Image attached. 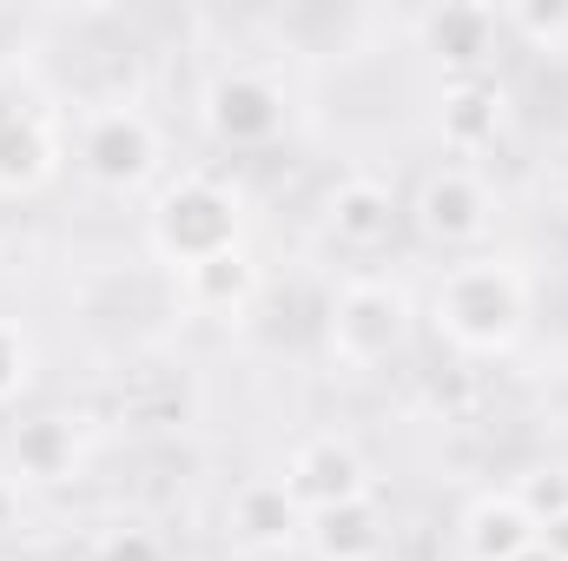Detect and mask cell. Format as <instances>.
<instances>
[{"label": "cell", "instance_id": "obj_15", "mask_svg": "<svg viewBox=\"0 0 568 561\" xmlns=\"http://www.w3.org/2000/svg\"><path fill=\"white\" fill-rule=\"evenodd\" d=\"M13 462H20L27 482H60V476H73V462H80V429H73V417L20 422V429H13Z\"/></svg>", "mask_w": 568, "mask_h": 561}, {"label": "cell", "instance_id": "obj_1", "mask_svg": "<svg viewBox=\"0 0 568 561\" xmlns=\"http://www.w3.org/2000/svg\"><path fill=\"white\" fill-rule=\"evenodd\" d=\"M429 324L463 357H503L523 337V324H529L523 265L516 258H489V252H469V258L443 265V278L429 284Z\"/></svg>", "mask_w": 568, "mask_h": 561}, {"label": "cell", "instance_id": "obj_2", "mask_svg": "<svg viewBox=\"0 0 568 561\" xmlns=\"http://www.w3.org/2000/svg\"><path fill=\"white\" fill-rule=\"evenodd\" d=\"M239 192L232 185H219L212 172H179L159 198H152V218H145V232H152V252L172 265V272H192V265H205V258H225V252H239Z\"/></svg>", "mask_w": 568, "mask_h": 561}, {"label": "cell", "instance_id": "obj_13", "mask_svg": "<svg viewBox=\"0 0 568 561\" xmlns=\"http://www.w3.org/2000/svg\"><path fill=\"white\" fill-rule=\"evenodd\" d=\"M503 133V93L476 73V80H449L443 93V140L456 159H476L483 145Z\"/></svg>", "mask_w": 568, "mask_h": 561}, {"label": "cell", "instance_id": "obj_9", "mask_svg": "<svg viewBox=\"0 0 568 561\" xmlns=\"http://www.w3.org/2000/svg\"><path fill=\"white\" fill-rule=\"evenodd\" d=\"M225 529H232V542L245 549V555H284L297 536H304V509L284 496L278 476H258V482H245L239 496H232V509H225Z\"/></svg>", "mask_w": 568, "mask_h": 561}, {"label": "cell", "instance_id": "obj_12", "mask_svg": "<svg viewBox=\"0 0 568 561\" xmlns=\"http://www.w3.org/2000/svg\"><path fill=\"white\" fill-rule=\"evenodd\" d=\"M60 165V140L40 113H0V192H33Z\"/></svg>", "mask_w": 568, "mask_h": 561}, {"label": "cell", "instance_id": "obj_10", "mask_svg": "<svg viewBox=\"0 0 568 561\" xmlns=\"http://www.w3.org/2000/svg\"><path fill=\"white\" fill-rule=\"evenodd\" d=\"M304 542H311V555L317 561H384L390 529H384V509L364 496V502H344V509L304 516Z\"/></svg>", "mask_w": 568, "mask_h": 561}, {"label": "cell", "instance_id": "obj_6", "mask_svg": "<svg viewBox=\"0 0 568 561\" xmlns=\"http://www.w3.org/2000/svg\"><path fill=\"white\" fill-rule=\"evenodd\" d=\"M284 496L304 509V516H324V509H344V502H364L371 496V462L357 456V442L344 436H304L291 456H284Z\"/></svg>", "mask_w": 568, "mask_h": 561}, {"label": "cell", "instance_id": "obj_7", "mask_svg": "<svg viewBox=\"0 0 568 561\" xmlns=\"http://www.w3.org/2000/svg\"><path fill=\"white\" fill-rule=\"evenodd\" d=\"M205 126H212L219 145H239V152L272 145L284 133V93L252 67H225L205 86Z\"/></svg>", "mask_w": 568, "mask_h": 561}, {"label": "cell", "instance_id": "obj_3", "mask_svg": "<svg viewBox=\"0 0 568 561\" xmlns=\"http://www.w3.org/2000/svg\"><path fill=\"white\" fill-rule=\"evenodd\" d=\"M73 159L93 185L106 192H140L165 172V140H159V120L133 106V100H100L80 113L73 126Z\"/></svg>", "mask_w": 568, "mask_h": 561}, {"label": "cell", "instance_id": "obj_8", "mask_svg": "<svg viewBox=\"0 0 568 561\" xmlns=\"http://www.w3.org/2000/svg\"><path fill=\"white\" fill-rule=\"evenodd\" d=\"M397 225H404V205H397V192H390L384 178H371V172H351V178H337V185L324 192V238H331L337 252H351V258L384 252V245L397 238Z\"/></svg>", "mask_w": 568, "mask_h": 561}, {"label": "cell", "instance_id": "obj_20", "mask_svg": "<svg viewBox=\"0 0 568 561\" xmlns=\"http://www.w3.org/2000/svg\"><path fill=\"white\" fill-rule=\"evenodd\" d=\"M13 509H20V496H13V482L0 476V529H13Z\"/></svg>", "mask_w": 568, "mask_h": 561}, {"label": "cell", "instance_id": "obj_4", "mask_svg": "<svg viewBox=\"0 0 568 561\" xmlns=\"http://www.w3.org/2000/svg\"><path fill=\"white\" fill-rule=\"evenodd\" d=\"M324 337H331V357L337 364L384 370L410 344V297L390 278H351L331 297V310H324Z\"/></svg>", "mask_w": 568, "mask_h": 561}, {"label": "cell", "instance_id": "obj_19", "mask_svg": "<svg viewBox=\"0 0 568 561\" xmlns=\"http://www.w3.org/2000/svg\"><path fill=\"white\" fill-rule=\"evenodd\" d=\"M536 542H542L549 555H562V561H568V509H562V516H549V522H542V536H536Z\"/></svg>", "mask_w": 568, "mask_h": 561}, {"label": "cell", "instance_id": "obj_17", "mask_svg": "<svg viewBox=\"0 0 568 561\" xmlns=\"http://www.w3.org/2000/svg\"><path fill=\"white\" fill-rule=\"evenodd\" d=\"M33 384V344H27V330L20 324H7L0 317V410L7 404H20V390Z\"/></svg>", "mask_w": 568, "mask_h": 561}, {"label": "cell", "instance_id": "obj_18", "mask_svg": "<svg viewBox=\"0 0 568 561\" xmlns=\"http://www.w3.org/2000/svg\"><path fill=\"white\" fill-rule=\"evenodd\" d=\"M100 561H165V542H159L152 529H120V536L100 549Z\"/></svg>", "mask_w": 568, "mask_h": 561}, {"label": "cell", "instance_id": "obj_11", "mask_svg": "<svg viewBox=\"0 0 568 561\" xmlns=\"http://www.w3.org/2000/svg\"><path fill=\"white\" fill-rule=\"evenodd\" d=\"M536 536L542 529H536V516L523 509L516 489H489L463 516V549H469V561H509V555H523Z\"/></svg>", "mask_w": 568, "mask_h": 561}, {"label": "cell", "instance_id": "obj_16", "mask_svg": "<svg viewBox=\"0 0 568 561\" xmlns=\"http://www.w3.org/2000/svg\"><path fill=\"white\" fill-rule=\"evenodd\" d=\"M185 278V297L199 304V310H245L252 304V290H258V272H252V258L245 252H225V258H205V265H192V272H179Z\"/></svg>", "mask_w": 568, "mask_h": 561}, {"label": "cell", "instance_id": "obj_14", "mask_svg": "<svg viewBox=\"0 0 568 561\" xmlns=\"http://www.w3.org/2000/svg\"><path fill=\"white\" fill-rule=\"evenodd\" d=\"M496 27H503V20L483 13V7H443V13H424V20H417V33L436 47V60L456 67V80H476V60L489 53V33H496Z\"/></svg>", "mask_w": 568, "mask_h": 561}, {"label": "cell", "instance_id": "obj_21", "mask_svg": "<svg viewBox=\"0 0 568 561\" xmlns=\"http://www.w3.org/2000/svg\"><path fill=\"white\" fill-rule=\"evenodd\" d=\"M509 561H562V555H549V549H542V542H529V549H523V555H509Z\"/></svg>", "mask_w": 568, "mask_h": 561}, {"label": "cell", "instance_id": "obj_5", "mask_svg": "<svg viewBox=\"0 0 568 561\" xmlns=\"http://www.w3.org/2000/svg\"><path fill=\"white\" fill-rule=\"evenodd\" d=\"M404 218L417 225V238H429V245H443V252H469V245L489 238V225H496V198H489V185H483L476 165L449 159V165L424 172V185L410 192V212H404Z\"/></svg>", "mask_w": 568, "mask_h": 561}]
</instances>
